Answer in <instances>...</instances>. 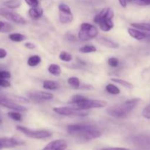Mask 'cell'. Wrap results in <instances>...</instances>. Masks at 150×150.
<instances>
[{"label": "cell", "instance_id": "obj_1", "mask_svg": "<svg viewBox=\"0 0 150 150\" xmlns=\"http://www.w3.org/2000/svg\"><path fill=\"white\" fill-rule=\"evenodd\" d=\"M67 131L69 134L81 142L94 140L101 136L100 130L90 125H71L68 126Z\"/></svg>", "mask_w": 150, "mask_h": 150}, {"label": "cell", "instance_id": "obj_2", "mask_svg": "<svg viewBox=\"0 0 150 150\" xmlns=\"http://www.w3.org/2000/svg\"><path fill=\"white\" fill-rule=\"evenodd\" d=\"M140 101L141 100L139 98L129 100L119 105L109 107L106 112L108 115L115 118H124L133 111V109L138 105Z\"/></svg>", "mask_w": 150, "mask_h": 150}, {"label": "cell", "instance_id": "obj_3", "mask_svg": "<svg viewBox=\"0 0 150 150\" xmlns=\"http://www.w3.org/2000/svg\"><path fill=\"white\" fill-rule=\"evenodd\" d=\"M98 29L88 23H83L80 26L78 38L81 41H87L92 40L98 36Z\"/></svg>", "mask_w": 150, "mask_h": 150}, {"label": "cell", "instance_id": "obj_4", "mask_svg": "<svg viewBox=\"0 0 150 150\" xmlns=\"http://www.w3.org/2000/svg\"><path fill=\"white\" fill-rule=\"evenodd\" d=\"M53 111L57 114L63 116H76V117H85L88 114L87 110L78 109L74 106L55 107Z\"/></svg>", "mask_w": 150, "mask_h": 150}, {"label": "cell", "instance_id": "obj_5", "mask_svg": "<svg viewBox=\"0 0 150 150\" xmlns=\"http://www.w3.org/2000/svg\"><path fill=\"white\" fill-rule=\"evenodd\" d=\"M16 128H17L19 131L21 132L25 136L29 138H31V139H46V138L50 137L51 136V133L50 132L47 131V130H30L29 128H26L25 127H22V126H17Z\"/></svg>", "mask_w": 150, "mask_h": 150}, {"label": "cell", "instance_id": "obj_6", "mask_svg": "<svg viewBox=\"0 0 150 150\" xmlns=\"http://www.w3.org/2000/svg\"><path fill=\"white\" fill-rule=\"evenodd\" d=\"M107 105V102L99 100H89L86 98L82 102H79L76 104H73L72 106L82 110H88L91 108H103Z\"/></svg>", "mask_w": 150, "mask_h": 150}, {"label": "cell", "instance_id": "obj_7", "mask_svg": "<svg viewBox=\"0 0 150 150\" xmlns=\"http://www.w3.org/2000/svg\"><path fill=\"white\" fill-rule=\"evenodd\" d=\"M0 16H3L7 20L17 23V24H25L26 23V20L20 14L16 12L7 10V9H0Z\"/></svg>", "mask_w": 150, "mask_h": 150}, {"label": "cell", "instance_id": "obj_8", "mask_svg": "<svg viewBox=\"0 0 150 150\" xmlns=\"http://www.w3.org/2000/svg\"><path fill=\"white\" fill-rule=\"evenodd\" d=\"M59 18L62 23H69L73 21L74 17L71 8L66 4H59Z\"/></svg>", "mask_w": 150, "mask_h": 150}, {"label": "cell", "instance_id": "obj_9", "mask_svg": "<svg viewBox=\"0 0 150 150\" xmlns=\"http://www.w3.org/2000/svg\"><path fill=\"white\" fill-rule=\"evenodd\" d=\"M28 98L35 103H39L45 102V101L51 100L54 98V95L51 93L44 92H33L28 93Z\"/></svg>", "mask_w": 150, "mask_h": 150}, {"label": "cell", "instance_id": "obj_10", "mask_svg": "<svg viewBox=\"0 0 150 150\" xmlns=\"http://www.w3.org/2000/svg\"><path fill=\"white\" fill-rule=\"evenodd\" d=\"M0 105L9 109L16 111H26V108L23 105L15 103L13 100L0 96Z\"/></svg>", "mask_w": 150, "mask_h": 150}, {"label": "cell", "instance_id": "obj_11", "mask_svg": "<svg viewBox=\"0 0 150 150\" xmlns=\"http://www.w3.org/2000/svg\"><path fill=\"white\" fill-rule=\"evenodd\" d=\"M114 13H113V10L110 7H106V8L102 9L96 16H95L94 19V21L96 23H100L102 21L106 20V19H113Z\"/></svg>", "mask_w": 150, "mask_h": 150}, {"label": "cell", "instance_id": "obj_12", "mask_svg": "<svg viewBox=\"0 0 150 150\" xmlns=\"http://www.w3.org/2000/svg\"><path fill=\"white\" fill-rule=\"evenodd\" d=\"M23 142L13 138H0V150L6 148H13L21 145Z\"/></svg>", "mask_w": 150, "mask_h": 150}, {"label": "cell", "instance_id": "obj_13", "mask_svg": "<svg viewBox=\"0 0 150 150\" xmlns=\"http://www.w3.org/2000/svg\"><path fill=\"white\" fill-rule=\"evenodd\" d=\"M128 33L134 39L137 40H145L150 42V34H147L146 32H142L138 29H133V28H129L128 29Z\"/></svg>", "mask_w": 150, "mask_h": 150}, {"label": "cell", "instance_id": "obj_14", "mask_svg": "<svg viewBox=\"0 0 150 150\" xmlns=\"http://www.w3.org/2000/svg\"><path fill=\"white\" fill-rule=\"evenodd\" d=\"M67 147V142L63 139H58L50 142L42 150H65Z\"/></svg>", "mask_w": 150, "mask_h": 150}, {"label": "cell", "instance_id": "obj_15", "mask_svg": "<svg viewBox=\"0 0 150 150\" xmlns=\"http://www.w3.org/2000/svg\"><path fill=\"white\" fill-rule=\"evenodd\" d=\"M28 13H29V16L31 18L37 20V19L42 17L43 14H44V10L39 6H37V7H31L29 10Z\"/></svg>", "mask_w": 150, "mask_h": 150}, {"label": "cell", "instance_id": "obj_16", "mask_svg": "<svg viewBox=\"0 0 150 150\" xmlns=\"http://www.w3.org/2000/svg\"><path fill=\"white\" fill-rule=\"evenodd\" d=\"M99 43H100L101 45H104V46L108 47V48H119V44L116 43L114 41L111 40L110 39H107L106 38H103V37H100L97 40Z\"/></svg>", "mask_w": 150, "mask_h": 150}, {"label": "cell", "instance_id": "obj_17", "mask_svg": "<svg viewBox=\"0 0 150 150\" xmlns=\"http://www.w3.org/2000/svg\"><path fill=\"white\" fill-rule=\"evenodd\" d=\"M99 28L104 32H109L111 30L113 27V22L112 21V19H106L102 21L100 23H98Z\"/></svg>", "mask_w": 150, "mask_h": 150}, {"label": "cell", "instance_id": "obj_18", "mask_svg": "<svg viewBox=\"0 0 150 150\" xmlns=\"http://www.w3.org/2000/svg\"><path fill=\"white\" fill-rule=\"evenodd\" d=\"M43 87L45 89H48V90H55L59 87V85L55 81L46 80L43 83Z\"/></svg>", "mask_w": 150, "mask_h": 150}, {"label": "cell", "instance_id": "obj_19", "mask_svg": "<svg viewBox=\"0 0 150 150\" xmlns=\"http://www.w3.org/2000/svg\"><path fill=\"white\" fill-rule=\"evenodd\" d=\"M131 26L134 28L140 29L142 31L150 32V23H132Z\"/></svg>", "mask_w": 150, "mask_h": 150}, {"label": "cell", "instance_id": "obj_20", "mask_svg": "<svg viewBox=\"0 0 150 150\" xmlns=\"http://www.w3.org/2000/svg\"><path fill=\"white\" fill-rule=\"evenodd\" d=\"M9 39L13 42H19L26 40V36L20 33H12L9 35Z\"/></svg>", "mask_w": 150, "mask_h": 150}, {"label": "cell", "instance_id": "obj_21", "mask_svg": "<svg viewBox=\"0 0 150 150\" xmlns=\"http://www.w3.org/2000/svg\"><path fill=\"white\" fill-rule=\"evenodd\" d=\"M4 4L9 9H16L20 7L21 2L20 0H7L4 3Z\"/></svg>", "mask_w": 150, "mask_h": 150}, {"label": "cell", "instance_id": "obj_22", "mask_svg": "<svg viewBox=\"0 0 150 150\" xmlns=\"http://www.w3.org/2000/svg\"><path fill=\"white\" fill-rule=\"evenodd\" d=\"M41 58L40 56L34 55L28 59L27 64L28 65L30 66V67H35V66H37L38 64H39L40 63H41Z\"/></svg>", "mask_w": 150, "mask_h": 150}, {"label": "cell", "instance_id": "obj_23", "mask_svg": "<svg viewBox=\"0 0 150 150\" xmlns=\"http://www.w3.org/2000/svg\"><path fill=\"white\" fill-rule=\"evenodd\" d=\"M12 29H13V27L10 23L0 21V32L8 33V32H11Z\"/></svg>", "mask_w": 150, "mask_h": 150}, {"label": "cell", "instance_id": "obj_24", "mask_svg": "<svg viewBox=\"0 0 150 150\" xmlns=\"http://www.w3.org/2000/svg\"><path fill=\"white\" fill-rule=\"evenodd\" d=\"M48 71L54 76H59L61 73V68L59 65L55 64H52L49 67Z\"/></svg>", "mask_w": 150, "mask_h": 150}, {"label": "cell", "instance_id": "obj_25", "mask_svg": "<svg viewBox=\"0 0 150 150\" xmlns=\"http://www.w3.org/2000/svg\"><path fill=\"white\" fill-rule=\"evenodd\" d=\"M105 89L108 93L112 94V95H119L120 93V89L117 86L113 84H111V83L107 84L106 86Z\"/></svg>", "mask_w": 150, "mask_h": 150}, {"label": "cell", "instance_id": "obj_26", "mask_svg": "<svg viewBox=\"0 0 150 150\" xmlns=\"http://www.w3.org/2000/svg\"><path fill=\"white\" fill-rule=\"evenodd\" d=\"M112 81L115 82V83H117L119 84L122 85L124 87L128 88V89H133V85L132 83H130L129 82L126 81L122 80V79H111Z\"/></svg>", "mask_w": 150, "mask_h": 150}, {"label": "cell", "instance_id": "obj_27", "mask_svg": "<svg viewBox=\"0 0 150 150\" xmlns=\"http://www.w3.org/2000/svg\"><path fill=\"white\" fill-rule=\"evenodd\" d=\"M7 116H8L10 119L14 120V121L21 122L22 120V116L19 111H10V112L7 113Z\"/></svg>", "mask_w": 150, "mask_h": 150}, {"label": "cell", "instance_id": "obj_28", "mask_svg": "<svg viewBox=\"0 0 150 150\" xmlns=\"http://www.w3.org/2000/svg\"><path fill=\"white\" fill-rule=\"evenodd\" d=\"M79 50L81 53H83V54H89V53H93L96 51V47L91 45H87L83 47H81Z\"/></svg>", "mask_w": 150, "mask_h": 150}, {"label": "cell", "instance_id": "obj_29", "mask_svg": "<svg viewBox=\"0 0 150 150\" xmlns=\"http://www.w3.org/2000/svg\"><path fill=\"white\" fill-rule=\"evenodd\" d=\"M68 83L69 85L72 86V87L77 89L80 86V81L78 78L76 77H71L68 79Z\"/></svg>", "mask_w": 150, "mask_h": 150}, {"label": "cell", "instance_id": "obj_30", "mask_svg": "<svg viewBox=\"0 0 150 150\" xmlns=\"http://www.w3.org/2000/svg\"><path fill=\"white\" fill-rule=\"evenodd\" d=\"M59 58H60V59L62 60V61L69 62L71 61L73 57H72V56L70 54L67 53L66 51H63L60 52V55H59Z\"/></svg>", "mask_w": 150, "mask_h": 150}, {"label": "cell", "instance_id": "obj_31", "mask_svg": "<svg viewBox=\"0 0 150 150\" xmlns=\"http://www.w3.org/2000/svg\"><path fill=\"white\" fill-rule=\"evenodd\" d=\"M85 99H86V98L84 96H82V95H74V96L72 97L71 100L70 101V103L72 104V105H73V104H76L79 102H82V101H83L84 100H85Z\"/></svg>", "mask_w": 150, "mask_h": 150}, {"label": "cell", "instance_id": "obj_32", "mask_svg": "<svg viewBox=\"0 0 150 150\" xmlns=\"http://www.w3.org/2000/svg\"><path fill=\"white\" fill-rule=\"evenodd\" d=\"M142 116L147 120H150V104L144 108L142 111Z\"/></svg>", "mask_w": 150, "mask_h": 150}, {"label": "cell", "instance_id": "obj_33", "mask_svg": "<svg viewBox=\"0 0 150 150\" xmlns=\"http://www.w3.org/2000/svg\"><path fill=\"white\" fill-rule=\"evenodd\" d=\"M131 2H133L138 5H150V0H131Z\"/></svg>", "mask_w": 150, "mask_h": 150}, {"label": "cell", "instance_id": "obj_34", "mask_svg": "<svg viewBox=\"0 0 150 150\" xmlns=\"http://www.w3.org/2000/svg\"><path fill=\"white\" fill-rule=\"evenodd\" d=\"M108 64L112 67H116L119 65V60L115 57H111L108 59Z\"/></svg>", "mask_w": 150, "mask_h": 150}, {"label": "cell", "instance_id": "obj_35", "mask_svg": "<svg viewBox=\"0 0 150 150\" xmlns=\"http://www.w3.org/2000/svg\"><path fill=\"white\" fill-rule=\"evenodd\" d=\"M11 77V73L6 70H0V79H8Z\"/></svg>", "mask_w": 150, "mask_h": 150}, {"label": "cell", "instance_id": "obj_36", "mask_svg": "<svg viewBox=\"0 0 150 150\" xmlns=\"http://www.w3.org/2000/svg\"><path fill=\"white\" fill-rule=\"evenodd\" d=\"M25 2L28 4L29 6H30L31 7H37L39 4V1L38 0H24Z\"/></svg>", "mask_w": 150, "mask_h": 150}, {"label": "cell", "instance_id": "obj_37", "mask_svg": "<svg viewBox=\"0 0 150 150\" xmlns=\"http://www.w3.org/2000/svg\"><path fill=\"white\" fill-rule=\"evenodd\" d=\"M0 86L1 87H9L10 86V83L7 81V79H0Z\"/></svg>", "mask_w": 150, "mask_h": 150}, {"label": "cell", "instance_id": "obj_38", "mask_svg": "<svg viewBox=\"0 0 150 150\" xmlns=\"http://www.w3.org/2000/svg\"><path fill=\"white\" fill-rule=\"evenodd\" d=\"M7 53L4 48H0V59H4L7 57Z\"/></svg>", "mask_w": 150, "mask_h": 150}, {"label": "cell", "instance_id": "obj_39", "mask_svg": "<svg viewBox=\"0 0 150 150\" xmlns=\"http://www.w3.org/2000/svg\"><path fill=\"white\" fill-rule=\"evenodd\" d=\"M24 45L26 48H28V49H34V48H35V44L32 43V42H26V43L24 44Z\"/></svg>", "mask_w": 150, "mask_h": 150}, {"label": "cell", "instance_id": "obj_40", "mask_svg": "<svg viewBox=\"0 0 150 150\" xmlns=\"http://www.w3.org/2000/svg\"><path fill=\"white\" fill-rule=\"evenodd\" d=\"M101 150H129L126 148H121V147H113V148H106Z\"/></svg>", "mask_w": 150, "mask_h": 150}, {"label": "cell", "instance_id": "obj_41", "mask_svg": "<svg viewBox=\"0 0 150 150\" xmlns=\"http://www.w3.org/2000/svg\"><path fill=\"white\" fill-rule=\"evenodd\" d=\"M119 4H121V6L123 7H126V4H127V0H119Z\"/></svg>", "mask_w": 150, "mask_h": 150}, {"label": "cell", "instance_id": "obj_42", "mask_svg": "<svg viewBox=\"0 0 150 150\" xmlns=\"http://www.w3.org/2000/svg\"><path fill=\"white\" fill-rule=\"evenodd\" d=\"M2 125V119L0 117V125Z\"/></svg>", "mask_w": 150, "mask_h": 150}, {"label": "cell", "instance_id": "obj_43", "mask_svg": "<svg viewBox=\"0 0 150 150\" xmlns=\"http://www.w3.org/2000/svg\"><path fill=\"white\" fill-rule=\"evenodd\" d=\"M127 1H131V0H127Z\"/></svg>", "mask_w": 150, "mask_h": 150}]
</instances>
